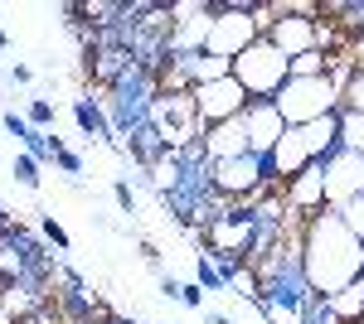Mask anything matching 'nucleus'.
<instances>
[{"instance_id":"1","label":"nucleus","mask_w":364,"mask_h":324,"mask_svg":"<svg viewBox=\"0 0 364 324\" xmlns=\"http://www.w3.org/2000/svg\"><path fill=\"white\" fill-rule=\"evenodd\" d=\"M301 267L306 281L316 286V296H340L345 286L364 281V242L345 228V218L336 208H321L306 218L301 228Z\"/></svg>"},{"instance_id":"2","label":"nucleus","mask_w":364,"mask_h":324,"mask_svg":"<svg viewBox=\"0 0 364 324\" xmlns=\"http://www.w3.org/2000/svg\"><path fill=\"white\" fill-rule=\"evenodd\" d=\"M340 97H345V87L331 73L326 78H287V87L272 97V107L282 111L287 126H311V121L340 111Z\"/></svg>"},{"instance_id":"3","label":"nucleus","mask_w":364,"mask_h":324,"mask_svg":"<svg viewBox=\"0 0 364 324\" xmlns=\"http://www.w3.org/2000/svg\"><path fill=\"white\" fill-rule=\"evenodd\" d=\"M233 78L243 82V92L252 102H272L287 87V78H291V58L282 49H272L267 39H257V44H248L243 54L233 58Z\"/></svg>"},{"instance_id":"4","label":"nucleus","mask_w":364,"mask_h":324,"mask_svg":"<svg viewBox=\"0 0 364 324\" xmlns=\"http://www.w3.org/2000/svg\"><path fill=\"white\" fill-rule=\"evenodd\" d=\"M248 92H243V82L233 78H219V82H204V87H195V111H199V131H209V126H224V121H233V116H243L248 111Z\"/></svg>"},{"instance_id":"5","label":"nucleus","mask_w":364,"mask_h":324,"mask_svg":"<svg viewBox=\"0 0 364 324\" xmlns=\"http://www.w3.org/2000/svg\"><path fill=\"white\" fill-rule=\"evenodd\" d=\"M321 164V174H326V208H345L355 194H364V155L355 150H331Z\"/></svg>"},{"instance_id":"6","label":"nucleus","mask_w":364,"mask_h":324,"mask_svg":"<svg viewBox=\"0 0 364 324\" xmlns=\"http://www.w3.org/2000/svg\"><path fill=\"white\" fill-rule=\"evenodd\" d=\"M243 126H248L252 155H272V145L287 135V121H282V111L272 107V102H248V111H243Z\"/></svg>"},{"instance_id":"7","label":"nucleus","mask_w":364,"mask_h":324,"mask_svg":"<svg viewBox=\"0 0 364 324\" xmlns=\"http://www.w3.org/2000/svg\"><path fill=\"white\" fill-rule=\"evenodd\" d=\"M199 145H204V155H209L214 164L238 160V155H252V145H248V126H243V116H233V121H224V126H209V131L199 135Z\"/></svg>"},{"instance_id":"8","label":"nucleus","mask_w":364,"mask_h":324,"mask_svg":"<svg viewBox=\"0 0 364 324\" xmlns=\"http://www.w3.org/2000/svg\"><path fill=\"white\" fill-rule=\"evenodd\" d=\"M73 121H78V131L87 135V145H92V140H112L107 107H102V102H92V97H78V102H73Z\"/></svg>"},{"instance_id":"9","label":"nucleus","mask_w":364,"mask_h":324,"mask_svg":"<svg viewBox=\"0 0 364 324\" xmlns=\"http://www.w3.org/2000/svg\"><path fill=\"white\" fill-rule=\"evenodd\" d=\"M340 150L364 155V111H345L340 107Z\"/></svg>"},{"instance_id":"10","label":"nucleus","mask_w":364,"mask_h":324,"mask_svg":"<svg viewBox=\"0 0 364 324\" xmlns=\"http://www.w3.org/2000/svg\"><path fill=\"white\" fill-rule=\"evenodd\" d=\"M326 73H331V54H321V49L291 58V78H326Z\"/></svg>"},{"instance_id":"11","label":"nucleus","mask_w":364,"mask_h":324,"mask_svg":"<svg viewBox=\"0 0 364 324\" xmlns=\"http://www.w3.org/2000/svg\"><path fill=\"white\" fill-rule=\"evenodd\" d=\"M10 174H15V184H25V189H39V160H34V155H25V150L10 160Z\"/></svg>"},{"instance_id":"12","label":"nucleus","mask_w":364,"mask_h":324,"mask_svg":"<svg viewBox=\"0 0 364 324\" xmlns=\"http://www.w3.org/2000/svg\"><path fill=\"white\" fill-rule=\"evenodd\" d=\"M54 121H58V107L49 97H29V126H34V131H49Z\"/></svg>"},{"instance_id":"13","label":"nucleus","mask_w":364,"mask_h":324,"mask_svg":"<svg viewBox=\"0 0 364 324\" xmlns=\"http://www.w3.org/2000/svg\"><path fill=\"white\" fill-rule=\"evenodd\" d=\"M340 107H345V111H364V68H355V73H350V82H345V97H340Z\"/></svg>"},{"instance_id":"14","label":"nucleus","mask_w":364,"mask_h":324,"mask_svg":"<svg viewBox=\"0 0 364 324\" xmlns=\"http://www.w3.org/2000/svg\"><path fill=\"white\" fill-rule=\"evenodd\" d=\"M336 213L345 218V228H350V233H355V238L364 242V194H355V199H350L345 208H336Z\"/></svg>"},{"instance_id":"15","label":"nucleus","mask_w":364,"mask_h":324,"mask_svg":"<svg viewBox=\"0 0 364 324\" xmlns=\"http://www.w3.org/2000/svg\"><path fill=\"white\" fill-rule=\"evenodd\" d=\"M0 126H5V131L15 135L20 145H25V140H29V131H34V126H29V116H20V111H0Z\"/></svg>"},{"instance_id":"16","label":"nucleus","mask_w":364,"mask_h":324,"mask_svg":"<svg viewBox=\"0 0 364 324\" xmlns=\"http://www.w3.org/2000/svg\"><path fill=\"white\" fill-rule=\"evenodd\" d=\"M54 164L63 169V174H68V179H78V174H83V155H78V150H68V145H58Z\"/></svg>"},{"instance_id":"17","label":"nucleus","mask_w":364,"mask_h":324,"mask_svg":"<svg viewBox=\"0 0 364 324\" xmlns=\"http://www.w3.org/2000/svg\"><path fill=\"white\" fill-rule=\"evenodd\" d=\"M39 233H44V242H54L58 252H68V233H63V228H58V218H44V223H39Z\"/></svg>"},{"instance_id":"18","label":"nucleus","mask_w":364,"mask_h":324,"mask_svg":"<svg viewBox=\"0 0 364 324\" xmlns=\"http://www.w3.org/2000/svg\"><path fill=\"white\" fill-rule=\"evenodd\" d=\"M112 189H117V203H122V213H136V194H132V184H127V179H117Z\"/></svg>"},{"instance_id":"19","label":"nucleus","mask_w":364,"mask_h":324,"mask_svg":"<svg viewBox=\"0 0 364 324\" xmlns=\"http://www.w3.org/2000/svg\"><path fill=\"white\" fill-rule=\"evenodd\" d=\"M20 324H58V315H49V305H44L39 315H29V320H20Z\"/></svg>"},{"instance_id":"20","label":"nucleus","mask_w":364,"mask_h":324,"mask_svg":"<svg viewBox=\"0 0 364 324\" xmlns=\"http://www.w3.org/2000/svg\"><path fill=\"white\" fill-rule=\"evenodd\" d=\"M34 78V73H29V63H15V68H10V82H29Z\"/></svg>"},{"instance_id":"21","label":"nucleus","mask_w":364,"mask_h":324,"mask_svg":"<svg viewBox=\"0 0 364 324\" xmlns=\"http://www.w3.org/2000/svg\"><path fill=\"white\" fill-rule=\"evenodd\" d=\"M156 324H166V320H156Z\"/></svg>"}]
</instances>
